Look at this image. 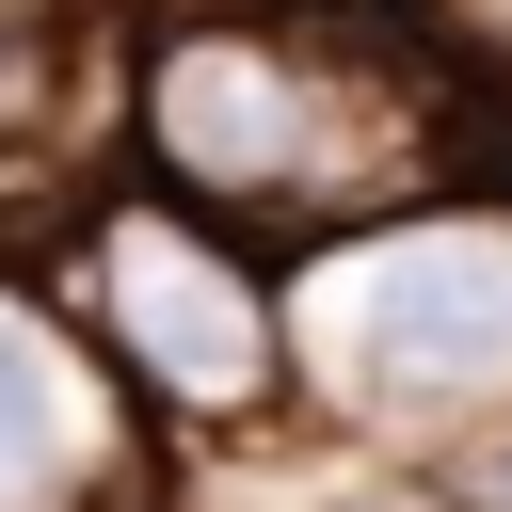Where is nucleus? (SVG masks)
Returning a JSON list of instances; mask_svg holds the SVG:
<instances>
[{"instance_id": "nucleus-1", "label": "nucleus", "mask_w": 512, "mask_h": 512, "mask_svg": "<svg viewBox=\"0 0 512 512\" xmlns=\"http://www.w3.org/2000/svg\"><path fill=\"white\" fill-rule=\"evenodd\" d=\"M464 128V80L400 32V0H288V16H208V32H160L144 64V144L176 192L208 208H272V224H320V208H368V192H416Z\"/></svg>"}, {"instance_id": "nucleus-2", "label": "nucleus", "mask_w": 512, "mask_h": 512, "mask_svg": "<svg viewBox=\"0 0 512 512\" xmlns=\"http://www.w3.org/2000/svg\"><path fill=\"white\" fill-rule=\"evenodd\" d=\"M96 320L160 416H256L272 400V304L192 208H112L96 224Z\"/></svg>"}, {"instance_id": "nucleus-3", "label": "nucleus", "mask_w": 512, "mask_h": 512, "mask_svg": "<svg viewBox=\"0 0 512 512\" xmlns=\"http://www.w3.org/2000/svg\"><path fill=\"white\" fill-rule=\"evenodd\" d=\"M336 368H352L368 400H448V384H496V368H512V240H496V224L384 240V256L336 288Z\"/></svg>"}, {"instance_id": "nucleus-4", "label": "nucleus", "mask_w": 512, "mask_h": 512, "mask_svg": "<svg viewBox=\"0 0 512 512\" xmlns=\"http://www.w3.org/2000/svg\"><path fill=\"white\" fill-rule=\"evenodd\" d=\"M128 480V416L96 400V368L0 288V512H96Z\"/></svg>"}, {"instance_id": "nucleus-5", "label": "nucleus", "mask_w": 512, "mask_h": 512, "mask_svg": "<svg viewBox=\"0 0 512 512\" xmlns=\"http://www.w3.org/2000/svg\"><path fill=\"white\" fill-rule=\"evenodd\" d=\"M464 496H480V512H512V448H480V464H464Z\"/></svg>"}, {"instance_id": "nucleus-6", "label": "nucleus", "mask_w": 512, "mask_h": 512, "mask_svg": "<svg viewBox=\"0 0 512 512\" xmlns=\"http://www.w3.org/2000/svg\"><path fill=\"white\" fill-rule=\"evenodd\" d=\"M384 512H416V496H384Z\"/></svg>"}]
</instances>
